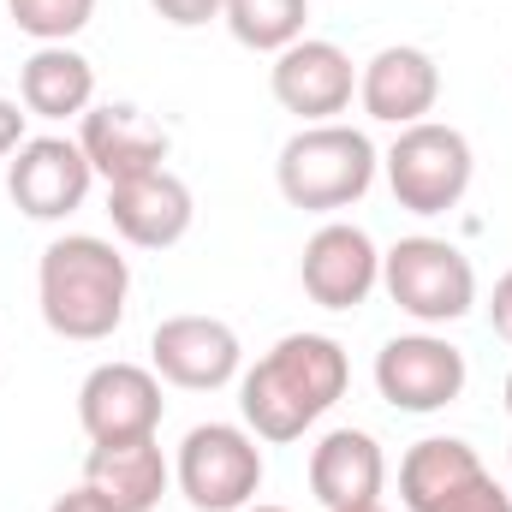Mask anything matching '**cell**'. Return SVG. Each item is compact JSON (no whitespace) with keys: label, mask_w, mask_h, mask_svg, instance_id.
Segmentation results:
<instances>
[{"label":"cell","mask_w":512,"mask_h":512,"mask_svg":"<svg viewBox=\"0 0 512 512\" xmlns=\"http://www.w3.org/2000/svg\"><path fill=\"white\" fill-rule=\"evenodd\" d=\"M352 382V364L340 352V340L328 334H286L274 340V352L256 358L239 382V411L256 441H298Z\"/></svg>","instance_id":"1"},{"label":"cell","mask_w":512,"mask_h":512,"mask_svg":"<svg viewBox=\"0 0 512 512\" xmlns=\"http://www.w3.org/2000/svg\"><path fill=\"white\" fill-rule=\"evenodd\" d=\"M126 292H131L126 256L96 233H66L36 262V304H42V322L60 340H78V346L108 340L126 322Z\"/></svg>","instance_id":"2"},{"label":"cell","mask_w":512,"mask_h":512,"mask_svg":"<svg viewBox=\"0 0 512 512\" xmlns=\"http://www.w3.org/2000/svg\"><path fill=\"white\" fill-rule=\"evenodd\" d=\"M376 143L358 126H304L280 143V161H274V179H280V197L292 209H310V215H334L346 203H358L370 185H376Z\"/></svg>","instance_id":"3"},{"label":"cell","mask_w":512,"mask_h":512,"mask_svg":"<svg viewBox=\"0 0 512 512\" xmlns=\"http://www.w3.org/2000/svg\"><path fill=\"white\" fill-rule=\"evenodd\" d=\"M382 167H387V185H393L399 209H411V215H447V209L465 203L477 155H471L465 131L441 126V120H417V126H405L393 137Z\"/></svg>","instance_id":"4"},{"label":"cell","mask_w":512,"mask_h":512,"mask_svg":"<svg viewBox=\"0 0 512 512\" xmlns=\"http://www.w3.org/2000/svg\"><path fill=\"white\" fill-rule=\"evenodd\" d=\"M382 286H387V298L411 322H423V328H447V322L471 316V304H477L471 256L459 245H447V239H429V233L399 239L382 256Z\"/></svg>","instance_id":"5"},{"label":"cell","mask_w":512,"mask_h":512,"mask_svg":"<svg viewBox=\"0 0 512 512\" xmlns=\"http://www.w3.org/2000/svg\"><path fill=\"white\" fill-rule=\"evenodd\" d=\"M173 483L197 512H245L262 489V447L239 423H197L179 441Z\"/></svg>","instance_id":"6"},{"label":"cell","mask_w":512,"mask_h":512,"mask_svg":"<svg viewBox=\"0 0 512 512\" xmlns=\"http://www.w3.org/2000/svg\"><path fill=\"white\" fill-rule=\"evenodd\" d=\"M399 495L411 512H512V495L483 471L459 435H429L399 459Z\"/></svg>","instance_id":"7"},{"label":"cell","mask_w":512,"mask_h":512,"mask_svg":"<svg viewBox=\"0 0 512 512\" xmlns=\"http://www.w3.org/2000/svg\"><path fill=\"white\" fill-rule=\"evenodd\" d=\"M268 90L286 114H298L304 126H328L352 108L358 96V72H352V54L340 42H322V36H298L292 48L274 54L268 66Z\"/></svg>","instance_id":"8"},{"label":"cell","mask_w":512,"mask_h":512,"mask_svg":"<svg viewBox=\"0 0 512 512\" xmlns=\"http://www.w3.org/2000/svg\"><path fill=\"white\" fill-rule=\"evenodd\" d=\"M161 376L143 370V364H96L84 387H78V423L90 435V447H108V441H143L161 429Z\"/></svg>","instance_id":"9"},{"label":"cell","mask_w":512,"mask_h":512,"mask_svg":"<svg viewBox=\"0 0 512 512\" xmlns=\"http://www.w3.org/2000/svg\"><path fill=\"white\" fill-rule=\"evenodd\" d=\"M239 334L221 316H167L149 334V370L185 393H215L239 376Z\"/></svg>","instance_id":"10"},{"label":"cell","mask_w":512,"mask_h":512,"mask_svg":"<svg viewBox=\"0 0 512 512\" xmlns=\"http://www.w3.org/2000/svg\"><path fill=\"white\" fill-rule=\"evenodd\" d=\"M90 179H96V167L84 161V149L72 137H24L6 167V197L30 221H66L72 209H84Z\"/></svg>","instance_id":"11"},{"label":"cell","mask_w":512,"mask_h":512,"mask_svg":"<svg viewBox=\"0 0 512 512\" xmlns=\"http://www.w3.org/2000/svg\"><path fill=\"white\" fill-rule=\"evenodd\" d=\"M465 352L435 334H399L376 352V387L393 411H441L465 393Z\"/></svg>","instance_id":"12"},{"label":"cell","mask_w":512,"mask_h":512,"mask_svg":"<svg viewBox=\"0 0 512 512\" xmlns=\"http://www.w3.org/2000/svg\"><path fill=\"white\" fill-rule=\"evenodd\" d=\"M298 280L310 292V304L322 310H358L376 286H382V251L364 227L352 221H328L310 233V245L298 256Z\"/></svg>","instance_id":"13"},{"label":"cell","mask_w":512,"mask_h":512,"mask_svg":"<svg viewBox=\"0 0 512 512\" xmlns=\"http://www.w3.org/2000/svg\"><path fill=\"white\" fill-rule=\"evenodd\" d=\"M78 149L96 167V179L120 185V179H137V173H161L173 137H167V126H155L137 102H102V108H90L78 120Z\"/></svg>","instance_id":"14"},{"label":"cell","mask_w":512,"mask_h":512,"mask_svg":"<svg viewBox=\"0 0 512 512\" xmlns=\"http://www.w3.org/2000/svg\"><path fill=\"white\" fill-rule=\"evenodd\" d=\"M108 221L137 251H167L191 233L197 203H191V185L161 167V173H137V179L108 185Z\"/></svg>","instance_id":"15"},{"label":"cell","mask_w":512,"mask_h":512,"mask_svg":"<svg viewBox=\"0 0 512 512\" xmlns=\"http://www.w3.org/2000/svg\"><path fill=\"white\" fill-rule=\"evenodd\" d=\"M358 102H364V114L370 120H382V126H417L435 102H441V66L423 54V48H411V42H399V48H382L364 72H358Z\"/></svg>","instance_id":"16"},{"label":"cell","mask_w":512,"mask_h":512,"mask_svg":"<svg viewBox=\"0 0 512 512\" xmlns=\"http://www.w3.org/2000/svg\"><path fill=\"white\" fill-rule=\"evenodd\" d=\"M382 483H387V459H382V441L370 429H328L310 447V495L328 512L376 501Z\"/></svg>","instance_id":"17"},{"label":"cell","mask_w":512,"mask_h":512,"mask_svg":"<svg viewBox=\"0 0 512 512\" xmlns=\"http://www.w3.org/2000/svg\"><path fill=\"white\" fill-rule=\"evenodd\" d=\"M18 102L36 120H84L96 108V66L66 42H42L18 66Z\"/></svg>","instance_id":"18"},{"label":"cell","mask_w":512,"mask_h":512,"mask_svg":"<svg viewBox=\"0 0 512 512\" xmlns=\"http://www.w3.org/2000/svg\"><path fill=\"white\" fill-rule=\"evenodd\" d=\"M167 459L155 447V435L143 441H108L84 453V483L108 501L114 512H155L167 495Z\"/></svg>","instance_id":"19"},{"label":"cell","mask_w":512,"mask_h":512,"mask_svg":"<svg viewBox=\"0 0 512 512\" xmlns=\"http://www.w3.org/2000/svg\"><path fill=\"white\" fill-rule=\"evenodd\" d=\"M227 30L239 48L256 54H280L304 36V18H310V0H227Z\"/></svg>","instance_id":"20"},{"label":"cell","mask_w":512,"mask_h":512,"mask_svg":"<svg viewBox=\"0 0 512 512\" xmlns=\"http://www.w3.org/2000/svg\"><path fill=\"white\" fill-rule=\"evenodd\" d=\"M6 12L30 42H72L96 18V0H6Z\"/></svg>","instance_id":"21"},{"label":"cell","mask_w":512,"mask_h":512,"mask_svg":"<svg viewBox=\"0 0 512 512\" xmlns=\"http://www.w3.org/2000/svg\"><path fill=\"white\" fill-rule=\"evenodd\" d=\"M173 30H197V24H209V18H221L227 12V0H149Z\"/></svg>","instance_id":"22"},{"label":"cell","mask_w":512,"mask_h":512,"mask_svg":"<svg viewBox=\"0 0 512 512\" xmlns=\"http://www.w3.org/2000/svg\"><path fill=\"white\" fill-rule=\"evenodd\" d=\"M24 120H30L24 102H6V96H0V161L18 155V143H24Z\"/></svg>","instance_id":"23"},{"label":"cell","mask_w":512,"mask_h":512,"mask_svg":"<svg viewBox=\"0 0 512 512\" xmlns=\"http://www.w3.org/2000/svg\"><path fill=\"white\" fill-rule=\"evenodd\" d=\"M489 322H495V334L512 346V268L495 280V298H489Z\"/></svg>","instance_id":"24"},{"label":"cell","mask_w":512,"mask_h":512,"mask_svg":"<svg viewBox=\"0 0 512 512\" xmlns=\"http://www.w3.org/2000/svg\"><path fill=\"white\" fill-rule=\"evenodd\" d=\"M48 512H114V507H108V501H102V495H96V489L84 483V489H72V495H60V501H54Z\"/></svg>","instance_id":"25"},{"label":"cell","mask_w":512,"mask_h":512,"mask_svg":"<svg viewBox=\"0 0 512 512\" xmlns=\"http://www.w3.org/2000/svg\"><path fill=\"white\" fill-rule=\"evenodd\" d=\"M334 512H387L382 501H364V507H334Z\"/></svg>","instance_id":"26"},{"label":"cell","mask_w":512,"mask_h":512,"mask_svg":"<svg viewBox=\"0 0 512 512\" xmlns=\"http://www.w3.org/2000/svg\"><path fill=\"white\" fill-rule=\"evenodd\" d=\"M507 417H512V376H507Z\"/></svg>","instance_id":"27"},{"label":"cell","mask_w":512,"mask_h":512,"mask_svg":"<svg viewBox=\"0 0 512 512\" xmlns=\"http://www.w3.org/2000/svg\"><path fill=\"white\" fill-rule=\"evenodd\" d=\"M245 512H286V507H245Z\"/></svg>","instance_id":"28"}]
</instances>
